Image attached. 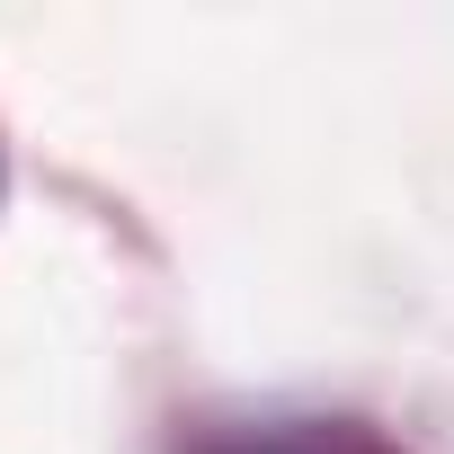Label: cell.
Masks as SVG:
<instances>
[{
  "mask_svg": "<svg viewBox=\"0 0 454 454\" xmlns=\"http://www.w3.org/2000/svg\"><path fill=\"white\" fill-rule=\"evenodd\" d=\"M187 454H392L383 436L348 427V419H268V427H223L196 436Z\"/></svg>",
  "mask_w": 454,
  "mask_h": 454,
  "instance_id": "1",
  "label": "cell"
}]
</instances>
